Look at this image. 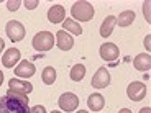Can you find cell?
Returning <instances> with one entry per match:
<instances>
[{"label":"cell","instance_id":"12","mask_svg":"<svg viewBox=\"0 0 151 113\" xmlns=\"http://www.w3.org/2000/svg\"><path fill=\"white\" fill-rule=\"evenodd\" d=\"M118 54H120V51L113 43H105V44L100 46V57L104 61H115Z\"/></svg>","mask_w":151,"mask_h":113},{"label":"cell","instance_id":"10","mask_svg":"<svg viewBox=\"0 0 151 113\" xmlns=\"http://www.w3.org/2000/svg\"><path fill=\"white\" fill-rule=\"evenodd\" d=\"M56 43H58V48H59L61 51H69V49H72V46H74V38H72V34H69L68 31L59 30L56 33Z\"/></svg>","mask_w":151,"mask_h":113},{"label":"cell","instance_id":"27","mask_svg":"<svg viewBox=\"0 0 151 113\" xmlns=\"http://www.w3.org/2000/svg\"><path fill=\"white\" fill-rule=\"evenodd\" d=\"M4 48H5V41L0 38V54H2V51H4Z\"/></svg>","mask_w":151,"mask_h":113},{"label":"cell","instance_id":"2","mask_svg":"<svg viewBox=\"0 0 151 113\" xmlns=\"http://www.w3.org/2000/svg\"><path fill=\"white\" fill-rule=\"evenodd\" d=\"M71 15H72V20L74 21H91L95 15V10L89 2L86 0H79V2H76L71 8Z\"/></svg>","mask_w":151,"mask_h":113},{"label":"cell","instance_id":"15","mask_svg":"<svg viewBox=\"0 0 151 113\" xmlns=\"http://www.w3.org/2000/svg\"><path fill=\"white\" fill-rule=\"evenodd\" d=\"M115 25H117V18L113 15H109L105 16V20L102 21V25H100V36L102 38H107L112 34L113 28H115Z\"/></svg>","mask_w":151,"mask_h":113},{"label":"cell","instance_id":"8","mask_svg":"<svg viewBox=\"0 0 151 113\" xmlns=\"http://www.w3.org/2000/svg\"><path fill=\"white\" fill-rule=\"evenodd\" d=\"M13 72H15V75L18 79H30V77H33L36 74V67H35V64L30 62V61H22L15 67Z\"/></svg>","mask_w":151,"mask_h":113},{"label":"cell","instance_id":"30","mask_svg":"<svg viewBox=\"0 0 151 113\" xmlns=\"http://www.w3.org/2000/svg\"><path fill=\"white\" fill-rule=\"evenodd\" d=\"M77 113H89V112H86V110H79Z\"/></svg>","mask_w":151,"mask_h":113},{"label":"cell","instance_id":"13","mask_svg":"<svg viewBox=\"0 0 151 113\" xmlns=\"http://www.w3.org/2000/svg\"><path fill=\"white\" fill-rule=\"evenodd\" d=\"M48 20L49 23H63L66 20V10L61 5H53L48 10Z\"/></svg>","mask_w":151,"mask_h":113},{"label":"cell","instance_id":"19","mask_svg":"<svg viewBox=\"0 0 151 113\" xmlns=\"http://www.w3.org/2000/svg\"><path fill=\"white\" fill-rule=\"evenodd\" d=\"M41 79L43 82L46 84V85H53L54 80H56V71H54V67H45L43 69V74H41Z\"/></svg>","mask_w":151,"mask_h":113},{"label":"cell","instance_id":"25","mask_svg":"<svg viewBox=\"0 0 151 113\" xmlns=\"http://www.w3.org/2000/svg\"><path fill=\"white\" fill-rule=\"evenodd\" d=\"M145 46H146V49H148V51L151 49V36H150V34H148V36L145 38Z\"/></svg>","mask_w":151,"mask_h":113},{"label":"cell","instance_id":"11","mask_svg":"<svg viewBox=\"0 0 151 113\" xmlns=\"http://www.w3.org/2000/svg\"><path fill=\"white\" fill-rule=\"evenodd\" d=\"M20 57H22V54H20L18 49L10 48V49H7V51L4 53V56H2V64H4L7 69H12L20 61Z\"/></svg>","mask_w":151,"mask_h":113},{"label":"cell","instance_id":"6","mask_svg":"<svg viewBox=\"0 0 151 113\" xmlns=\"http://www.w3.org/2000/svg\"><path fill=\"white\" fill-rule=\"evenodd\" d=\"M146 92H148L146 85L143 82H138V80L132 82L127 87V95H128V98L133 100V102H141L145 98V95H146Z\"/></svg>","mask_w":151,"mask_h":113},{"label":"cell","instance_id":"7","mask_svg":"<svg viewBox=\"0 0 151 113\" xmlns=\"http://www.w3.org/2000/svg\"><path fill=\"white\" fill-rule=\"evenodd\" d=\"M91 84L95 89H105V87H109L110 85V72L105 67H99L95 75L92 77Z\"/></svg>","mask_w":151,"mask_h":113},{"label":"cell","instance_id":"16","mask_svg":"<svg viewBox=\"0 0 151 113\" xmlns=\"http://www.w3.org/2000/svg\"><path fill=\"white\" fill-rule=\"evenodd\" d=\"M104 105H105V98L100 94H92L91 97H89V100H87V107H89L92 112H100V110L104 108Z\"/></svg>","mask_w":151,"mask_h":113},{"label":"cell","instance_id":"29","mask_svg":"<svg viewBox=\"0 0 151 113\" xmlns=\"http://www.w3.org/2000/svg\"><path fill=\"white\" fill-rule=\"evenodd\" d=\"M2 84H4V72L0 71V87H2Z\"/></svg>","mask_w":151,"mask_h":113},{"label":"cell","instance_id":"3","mask_svg":"<svg viewBox=\"0 0 151 113\" xmlns=\"http://www.w3.org/2000/svg\"><path fill=\"white\" fill-rule=\"evenodd\" d=\"M31 44L38 53H46L54 46V36L49 31H40L38 34H35Z\"/></svg>","mask_w":151,"mask_h":113},{"label":"cell","instance_id":"24","mask_svg":"<svg viewBox=\"0 0 151 113\" xmlns=\"http://www.w3.org/2000/svg\"><path fill=\"white\" fill-rule=\"evenodd\" d=\"M143 11H145V15H146V21L151 23V18H150V2H145L143 4Z\"/></svg>","mask_w":151,"mask_h":113},{"label":"cell","instance_id":"26","mask_svg":"<svg viewBox=\"0 0 151 113\" xmlns=\"http://www.w3.org/2000/svg\"><path fill=\"white\" fill-rule=\"evenodd\" d=\"M140 113H151V108H150V107H145V108L140 110Z\"/></svg>","mask_w":151,"mask_h":113},{"label":"cell","instance_id":"5","mask_svg":"<svg viewBox=\"0 0 151 113\" xmlns=\"http://www.w3.org/2000/svg\"><path fill=\"white\" fill-rule=\"evenodd\" d=\"M58 105H59V108L63 110V112H74L77 107H79V97L76 94H72V92H66V94H63L59 97V100H58Z\"/></svg>","mask_w":151,"mask_h":113},{"label":"cell","instance_id":"14","mask_svg":"<svg viewBox=\"0 0 151 113\" xmlns=\"http://www.w3.org/2000/svg\"><path fill=\"white\" fill-rule=\"evenodd\" d=\"M133 66H135L136 71H150L151 69V56L148 53H141L138 54V56H135V59H133Z\"/></svg>","mask_w":151,"mask_h":113},{"label":"cell","instance_id":"28","mask_svg":"<svg viewBox=\"0 0 151 113\" xmlns=\"http://www.w3.org/2000/svg\"><path fill=\"white\" fill-rule=\"evenodd\" d=\"M118 113H132V110H128V108H122Z\"/></svg>","mask_w":151,"mask_h":113},{"label":"cell","instance_id":"20","mask_svg":"<svg viewBox=\"0 0 151 113\" xmlns=\"http://www.w3.org/2000/svg\"><path fill=\"white\" fill-rule=\"evenodd\" d=\"M84 75H86V66H84V64H76V66H72V69H71V79L74 80V82H79V80H82Z\"/></svg>","mask_w":151,"mask_h":113},{"label":"cell","instance_id":"31","mask_svg":"<svg viewBox=\"0 0 151 113\" xmlns=\"http://www.w3.org/2000/svg\"><path fill=\"white\" fill-rule=\"evenodd\" d=\"M51 113H61V112H58V110H53V112H51Z\"/></svg>","mask_w":151,"mask_h":113},{"label":"cell","instance_id":"17","mask_svg":"<svg viewBox=\"0 0 151 113\" xmlns=\"http://www.w3.org/2000/svg\"><path fill=\"white\" fill-rule=\"evenodd\" d=\"M133 20H135V11L133 10H125V11H122L120 15H118V18H117V25L118 26H130L133 23Z\"/></svg>","mask_w":151,"mask_h":113},{"label":"cell","instance_id":"23","mask_svg":"<svg viewBox=\"0 0 151 113\" xmlns=\"http://www.w3.org/2000/svg\"><path fill=\"white\" fill-rule=\"evenodd\" d=\"M30 113H46V108L43 105H35L33 108H30Z\"/></svg>","mask_w":151,"mask_h":113},{"label":"cell","instance_id":"18","mask_svg":"<svg viewBox=\"0 0 151 113\" xmlns=\"http://www.w3.org/2000/svg\"><path fill=\"white\" fill-rule=\"evenodd\" d=\"M63 26H64V31H69L71 34H76V36L82 34V26L77 21H74L72 18H66L63 21Z\"/></svg>","mask_w":151,"mask_h":113},{"label":"cell","instance_id":"22","mask_svg":"<svg viewBox=\"0 0 151 113\" xmlns=\"http://www.w3.org/2000/svg\"><path fill=\"white\" fill-rule=\"evenodd\" d=\"M38 0H25V7L28 8V10H35V8L38 7Z\"/></svg>","mask_w":151,"mask_h":113},{"label":"cell","instance_id":"4","mask_svg":"<svg viewBox=\"0 0 151 113\" xmlns=\"http://www.w3.org/2000/svg\"><path fill=\"white\" fill-rule=\"evenodd\" d=\"M5 33L8 34V38L13 43H18L25 38V26L17 20H10L7 23V26H5Z\"/></svg>","mask_w":151,"mask_h":113},{"label":"cell","instance_id":"21","mask_svg":"<svg viewBox=\"0 0 151 113\" xmlns=\"http://www.w3.org/2000/svg\"><path fill=\"white\" fill-rule=\"evenodd\" d=\"M20 5H22V0H8L7 2V8L10 11H17L20 8Z\"/></svg>","mask_w":151,"mask_h":113},{"label":"cell","instance_id":"9","mask_svg":"<svg viewBox=\"0 0 151 113\" xmlns=\"http://www.w3.org/2000/svg\"><path fill=\"white\" fill-rule=\"evenodd\" d=\"M8 90L13 94H20V95H28L33 90V85L27 80H20V79H12L8 82Z\"/></svg>","mask_w":151,"mask_h":113},{"label":"cell","instance_id":"1","mask_svg":"<svg viewBox=\"0 0 151 113\" xmlns=\"http://www.w3.org/2000/svg\"><path fill=\"white\" fill-rule=\"evenodd\" d=\"M28 95L13 94L8 90L0 98V113H30Z\"/></svg>","mask_w":151,"mask_h":113}]
</instances>
